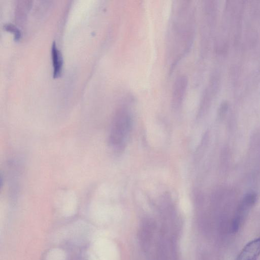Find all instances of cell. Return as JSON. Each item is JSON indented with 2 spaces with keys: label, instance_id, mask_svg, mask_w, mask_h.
Here are the masks:
<instances>
[{
  "label": "cell",
  "instance_id": "cell-6",
  "mask_svg": "<svg viewBox=\"0 0 260 260\" xmlns=\"http://www.w3.org/2000/svg\"><path fill=\"white\" fill-rule=\"evenodd\" d=\"M51 55L53 67V76L54 78H56L59 76L61 71L62 58L60 52L57 48L54 42L52 45Z\"/></svg>",
  "mask_w": 260,
  "mask_h": 260
},
{
  "label": "cell",
  "instance_id": "cell-5",
  "mask_svg": "<svg viewBox=\"0 0 260 260\" xmlns=\"http://www.w3.org/2000/svg\"><path fill=\"white\" fill-rule=\"evenodd\" d=\"M260 255V237L248 242L241 250L236 260H256Z\"/></svg>",
  "mask_w": 260,
  "mask_h": 260
},
{
  "label": "cell",
  "instance_id": "cell-3",
  "mask_svg": "<svg viewBox=\"0 0 260 260\" xmlns=\"http://www.w3.org/2000/svg\"><path fill=\"white\" fill-rule=\"evenodd\" d=\"M257 197L254 193L247 194L240 203L234 217L232 229L237 232L243 224L248 212L255 204Z\"/></svg>",
  "mask_w": 260,
  "mask_h": 260
},
{
  "label": "cell",
  "instance_id": "cell-1",
  "mask_svg": "<svg viewBox=\"0 0 260 260\" xmlns=\"http://www.w3.org/2000/svg\"><path fill=\"white\" fill-rule=\"evenodd\" d=\"M171 24V53L173 59L170 65L171 72L189 52L193 42L195 11L190 2L181 1L177 5Z\"/></svg>",
  "mask_w": 260,
  "mask_h": 260
},
{
  "label": "cell",
  "instance_id": "cell-2",
  "mask_svg": "<svg viewBox=\"0 0 260 260\" xmlns=\"http://www.w3.org/2000/svg\"><path fill=\"white\" fill-rule=\"evenodd\" d=\"M132 116L126 106L118 109L114 117L109 135L110 145L114 149L121 148L130 132Z\"/></svg>",
  "mask_w": 260,
  "mask_h": 260
},
{
  "label": "cell",
  "instance_id": "cell-7",
  "mask_svg": "<svg viewBox=\"0 0 260 260\" xmlns=\"http://www.w3.org/2000/svg\"><path fill=\"white\" fill-rule=\"evenodd\" d=\"M5 28L8 31L13 32L14 34L16 40H18L20 37V32L19 30L14 25L7 23L5 25Z\"/></svg>",
  "mask_w": 260,
  "mask_h": 260
},
{
  "label": "cell",
  "instance_id": "cell-4",
  "mask_svg": "<svg viewBox=\"0 0 260 260\" xmlns=\"http://www.w3.org/2000/svg\"><path fill=\"white\" fill-rule=\"evenodd\" d=\"M188 87V79L185 75L177 76L174 81L171 96L172 107L177 109L182 105Z\"/></svg>",
  "mask_w": 260,
  "mask_h": 260
}]
</instances>
